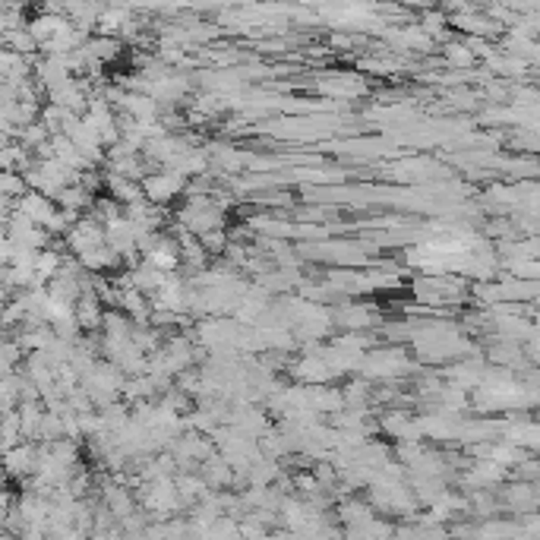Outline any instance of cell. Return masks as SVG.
<instances>
[{
  "label": "cell",
  "instance_id": "obj_1",
  "mask_svg": "<svg viewBox=\"0 0 540 540\" xmlns=\"http://www.w3.org/2000/svg\"><path fill=\"white\" fill-rule=\"evenodd\" d=\"M187 187H190V180L184 174L171 171V168H159V171H152L142 180L146 199L152 206H161V209H168V203H174L178 197H187Z\"/></svg>",
  "mask_w": 540,
  "mask_h": 540
},
{
  "label": "cell",
  "instance_id": "obj_2",
  "mask_svg": "<svg viewBox=\"0 0 540 540\" xmlns=\"http://www.w3.org/2000/svg\"><path fill=\"white\" fill-rule=\"evenodd\" d=\"M108 243V231H105V224L98 222L92 212H86L83 218H79L77 224H73V231L70 234L64 237V247H67V253L70 256H86L89 250H96V247H105Z\"/></svg>",
  "mask_w": 540,
  "mask_h": 540
},
{
  "label": "cell",
  "instance_id": "obj_3",
  "mask_svg": "<svg viewBox=\"0 0 540 540\" xmlns=\"http://www.w3.org/2000/svg\"><path fill=\"white\" fill-rule=\"evenodd\" d=\"M407 370H411V363H407L405 351L398 348H382V351H373V354H367V361H363L361 367V376H367V380H398V376H405Z\"/></svg>",
  "mask_w": 540,
  "mask_h": 540
},
{
  "label": "cell",
  "instance_id": "obj_4",
  "mask_svg": "<svg viewBox=\"0 0 540 540\" xmlns=\"http://www.w3.org/2000/svg\"><path fill=\"white\" fill-rule=\"evenodd\" d=\"M39 458H41V445L39 443H23L16 449L4 452V464H7V477L10 481H32L35 471H39Z\"/></svg>",
  "mask_w": 540,
  "mask_h": 540
},
{
  "label": "cell",
  "instance_id": "obj_5",
  "mask_svg": "<svg viewBox=\"0 0 540 540\" xmlns=\"http://www.w3.org/2000/svg\"><path fill=\"white\" fill-rule=\"evenodd\" d=\"M499 502L508 508V512H531V508L540 506L537 487H534L531 481H518V477H512V481H506L499 487Z\"/></svg>",
  "mask_w": 540,
  "mask_h": 540
},
{
  "label": "cell",
  "instance_id": "obj_6",
  "mask_svg": "<svg viewBox=\"0 0 540 540\" xmlns=\"http://www.w3.org/2000/svg\"><path fill=\"white\" fill-rule=\"evenodd\" d=\"M105 300L98 297L96 291H83V297L77 300V323L83 329V335H92V332H102L105 329Z\"/></svg>",
  "mask_w": 540,
  "mask_h": 540
},
{
  "label": "cell",
  "instance_id": "obj_7",
  "mask_svg": "<svg viewBox=\"0 0 540 540\" xmlns=\"http://www.w3.org/2000/svg\"><path fill=\"white\" fill-rule=\"evenodd\" d=\"M329 79H319V92H325L329 98H357L367 92V79L357 77V73H325Z\"/></svg>",
  "mask_w": 540,
  "mask_h": 540
},
{
  "label": "cell",
  "instance_id": "obj_8",
  "mask_svg": "<svg viewBox=\"0 0 540 540\" xmlns=\"http://www.w3.org/2000/svg\"><path fill=\"white\" fill-rule=\"evenodd\" d=\"M58 209H60V206L54 203V199L41 197V193H35V190H29L23 199H16V212H20V215H26L29 222H35L39 228H48V224H51V218L58 215Z\"/></svg>",
  "mask_w": 540,
  "mask_h": 540
},
{
  "label": "cell",
  "instance_id": "obj_9",
  "mask_svg": "<svg viewBox=\"0 0 540 540\" xmlns=\"http://www.w3.org/2000/svg\"><path fill=\"white\" fill-rule=\"evenodd\" d=\"M199 474H203V481L209 483L212 493H224V490H231L237 483V471L231 468V464L224 462V455H218V452L199 468Z\"/></svg>",
  "mask_w": 540,
  "mask_h": 540
},
{
  "label": "cell",
  "instance_id": "obj_10",
  "mask_svg": "<svg viewBox=\"0 0 540 540\" xmlns=\"http://www.w3.org/2000/svg\"><path fill=\"white\" fill-rule=\"evenodd\" d=\"M105 190H108V197L117 199L121 206H133V203H142V199H146L142 180H130V178H121V174H111V171H105Z\"/></svg>",
  "mask_w": 540,
  "mask_h": 540
},
{
  "label": "cell",
  "instance_id": "obj_11",
  "mask_svg": "<svg viewBox=\"0 0 540 540\" xmlns=\"http://www.w3.org/2000/svg\"><path fill=\"white\" fill-rule=\"evenodd\" d=\"M332 319H335V325H342L348 332H367L376 323V313L363 304H342L332 313Z\"/></svg>",
  "mask_w": 540,
  "mask_h": 540
},
{
  "label": "cell",
  "instance_id": "obj_12",
  "mask_svg": "<svg viewBox=\"0 0 540 540\" xmlns=\"http://www.w3.org/2000/svg\"><path fill=\"white\" fill-rule=\"evenodd\" d=\"M130 279H133V288H136V291H142L149 300H152L155 294L161 291V285L168 281V275L161 272V269H155L152 262L142 260L136 269H130Z\"/></svg>",
  "mask_w": 540,
  "mask_h": 540
},
{
  "label": "cell",
  "instance_id": "obj_13",
  "mask_svg": "<svg viewBox=\"0 0 540 540\" xmlns=\"http://www.w3.org/2000/svg\"><path fill=\"white\" fill-rule=\"evenodd\" d=\"M79 262H83V269L86 272H92V275H105V272H111V269H117L121 266V256L114 253V250L105 243V247H96V250H89L86 256H79Z\"/></svg>",
  "mask_w": 540,
  "mask_h": 540
},
{
  "label": "cell",
  "instance_id": "obj_14",
  "mask_svg": "<svg viewBox=\"0 0 540 540\" xmlns=\"http://www.w3.org/2000/svg\"><path fill=\"white\" fill-rule=\"evenodd\" d=\"M0 41H4V51L23 54V58H35V54L41 51L39 41H35L32 32H29V26H26V29H16V32L0 35Z\"/></svg>",
  "mask_w": 540,
  "mask_h": 540
},
{
  "label": "cell",
  "instance_id": "obj_15",
  "mask_svg": "<svg viewBox=\"0 0 540 540\" xmlns=\"http://www.w3.org/2000/svg\"><path fill=\"white\" fill-rule=\"evenodd\" d=\"M443 60L449 67H455V70H468V67H474L477 54L471 51L464 41H445V45H443Z\"/></svg>",
  "mask_w": 540,
  "mask_h": 540
},
{
  "label": "cell",
  "instance_id": "obj_16",
  "mask_svg": "<svg viewBox=\"0 0 540 540\" xmlns=\"http://www.w3.org/2000/svg\"><path fill=\"white\" fill-rule=\"evenodd\" d=\"M344 392V407H354V411H367L370 398H373V389H370L367 380H351Z\"/></svg>",
  "mask_w": 540,
  "mask_h": 540
},
{
  "label": "cell",
  "instance_id": "obj_17",
  "mask_svg": "<svg viewBox=\"0 0 540 540\" xmlns=\"http://www.w3.org/2000/svg\"><path fill=\"white\" fill-rule=\"evenodd\" d=\"M26 439H23V420H20V407L16 411H4V452L16 449V445H23Z\"/></svg>",
  "mask_w": 540,
  "mask_h": 540
},
{
  "label": "cell",
  "instance_id": "obj_18",
  "mask_svg": "<svg viewBox=\"0 0 540 540\" xmlns=\"http://www.w3.org/2000/svg\"><path fill=\"white\" fill-rule=\"evenodd\" d=\"M354 45V35H332L329 39V48H351Z\"/></svg>",
  "mask_w": 540,
  "mask_h": 540
}]
</instances>
